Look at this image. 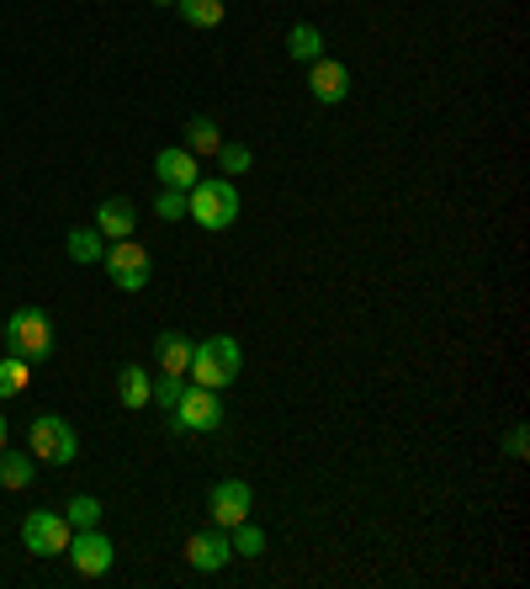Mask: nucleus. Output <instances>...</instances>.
Returning a JSON list of instances; mask_svg holds the SVG:
<instances>
[{"label": "nucleus", "mask_w": 530, "mask_h": 589, "mask_svg": "<svg viewBox=\"0 0 530 589\" xmlns=\"http://www.w3.org/2000/svg\"><path fill=\"white\" fill-rule=\"evenodd\" d=\"M118 398H122V409H144L149 398H154V383H149V372L144 367H122L118 372Z\"/></svg>", "instance_id": "2eb2a0df"}, {"label": "nucleus", "mask_w": 530, "mask_h": 589, "mask_svg": "<svg viewBox=\"0 0 530 589\" xmlns=\"http://www.w3.org/2000/svg\"><path fill=\"white\" fill-rule=\"evenodd\" d=\"M101 266H106V276L118 282L122 293H144L149 287V250L133 245V240H112L106 255H101Z\"/></svg>", "instance_id": "20e7f679"}, {"label": "nucleus", "mask_w": 530, "mask_h": 589, "mask_svg": "<svg viewBox=\"0 0 530 589\" xmlns=\"http://www.w3.org/2000/svg\"><path fill=\"white\" fill-rule=\"evenodd\" d=\"M249 505H255V494H249V484L244 478H223L213 489V520L228 531V526H239V520H249Z\"/></svg>", "instance_id": "9d476101"}, {"label": "nucleus", "mask_w": 530, "mask_h": 589, "mask_svg": "<svg viewBox=\"0 0 530 589\" xmlns=\"http://www.w3.org/2000/svg\"><path fill=\"white\" fill-rule=\"evenodd\" d=\"M27 383H32V362H22V356H6V362H0V398H17Z\"/></svg>", "instance_id": "412c9836"}, {"label": "nucleus", "mask_w": 530, "mask_h": 589, "mask_svg": "<svg viewBox=\"0 0 530 589\" xmlns=\"http://www.w3.org/2000/svg\"><path fill=\"white\" fill-rule=\"evenodd\" d=\"M160 6H175V0H160Z\"/></svg>", "instance_id": "c85d7f7f"}, {"label": "nucleus", "mask_w": 530, "mask_h": 589, "mask_svg": "<svg viewBox=\"0 0 530 589\" xmlns=\"http://www.w3.org/2000/svg\"><path fill=\"white\" fill-rule=\"evenodd\" d=\"M0 335H6V319H0Z\"/></svg>", "instance_id": "c756f323"}, {"label": "nucleus", "mask_w": 530, "mask_h": 589, "mask_svg": "<svg viewBox=\"0 0 530 589\" xmlns=\"http://www.w3.org/2000/svg\"><path fill=\"white\" fill-rule=\"evenodd\" d=\"M74 451H80V441H74L70 419H59V415L32 419V457H38V463L64 467V463H74Z\"/></svg>", "instance_id": "423d86ee"}, {"label": "nucleus", "mask_w": 530, "mask_h": 589, "mask_svg": "<svg viewBox=\"0 0 530 589\" xmlns=\"http://www.w3.org/2000/svg\"><path fill=\"white\" fill-rule=\"evenodd\" d=\"M228 531H234V552H244V558H261L265 552V531L261 526H249V520H239V526H228Z\"/></svg>", "instance_id": "5701e85b"}, {"label": "nucleus", "mask_w": 530, "mask_h": 589, "mask_svg": "<svg viewBox=\"0 0 530 589\" xmlns=\"http://www.w3.org/2000/svg\"><path fill=\"white\" fill-rule=\"evenodd\" d=\"M64 250L74 255V266H91V261H101V255H106V240H101L96 229H70Z\"/></svg>", "instance_id": "f3484780"}, {"label": "nucleus", "mask_w": 530, "mask_h": 589, "mask_svg": "<svg viewBox=\"0 0 530 589\" xmlns=\"http://www.w3.org/2000/svg\"><path fill=\"white\" fill-rule=\"evenodd\" d=\"M186 149H192V154H217V149H223V133H217L213 118H192V123H186Z\"/></svg>", "instance_id": "a211bd4d"}, {"label": "nucleus", "mask_w": 530, "mask_h": 589, "mask_svg": "<svg viewBox=\"0 0 530 589\" xmlns=\"http://www.w3.org/2000/svg\"><path fill=\"white\" fill-rule=\"evenodd\" d=\"M133 223L139 219H133V202H128V196H106L96 207V234L106 245H112V240H133Z\"/></svg>", "instance_id": "f8f14e48"}, {"label": "nucleus", "mask_w": 530, "mask_h": 589, "mask_svg": "<svg viewBox=\"0 0 530 589\" xmlns=\"http://www.w3.org/2000/svg\"><path fill=\"white\" fill-rule=\"evenodd\" d=\"M217 165H223L228 175H244V171H249V149H244V144H223V149H217Z\"/></svg>", "instance_id": "393cba45"}, {"label": "nucleus", "mask_w": 530, "mask_h": 589, "mask_svg": "<svg viewBox=\"0 0 530 589\" xmlns=\"http://www.w3.org/2000/svg\"><path fill=\"white\" fill-rule=\"evenodd\" d=\"M64 552H70V558H74V573H80V579H101V573L112 568V558H118V547H112V541L101 537L96 526H85V531H74V537H70V547H64Z\"/></svg>", "instance_id": "6e6552de"}, {"label": "nucleus", "mask_w": 530, "mask_h": 589, "mask_svg": "<svg viewBox=\"0 0 530 589\" xmlns=\"http://www.w3.org/2000/svg\"><path fill=\"white\" fill-rule=\"evenodd\" d=\"M74 526L64 516H53V510H32L22 520V541L32 558H64V547H70Z\"/></svg>", "instance_id": "39448f33"}, {"label": "nucleus", "mask_w": 530, "mask_h": 589, "mask_svg": "<svg viewBox=\"0 0 530 589\" xmlns=\"http://www.w3.org/2000/svg\"><path fill=\"white\" fill-rule=\"evenodd\" d=\"M308 85H314V101H324V106H335V101L350 97V74H345V64H335V59H314Z\"/></svg>", "instance_id": "ddd939ff"}, {"label": "nucleus", "mask_w": 530, "mask_h": 589, "mask_svg": "<svg viewBox=\"0 0 530 589\" xmlns=\"http://www.w3.org/2000/svg\"><path fill=\"white\" fill-rule=\"evenodd\" d=\"M154 213L160 219H186V192H170V186H160V202H154Z\"/></svg>", "instance_id": "a878e982"}, {"label": "nucleus", "mask_w": 530, "mask_h": 589, "mask_svg": "<svg viewBox=\"0 0 530 589\" xmlns=\"http://www.w3.org/2000/svg\"><path fill=\"white\" fill-rule=\"evenodd\" d=\"M175 11H181L192 27H217L228 6H223V0H175Z\"/></svg>", "instance_id": "aec40b11"}, {"label": "nucleus", "mask_w": 530, "mask_h": 589, "mask_svg": "<svg viewBox=\"0 0 530 589\" xmlns=\"http://www.w3.org/2000/svg\"><path fill=\"white\" fill-rule=\"evenodd\" d=\"M27 484H32V457L0 451V489H27Z\"/></svg>", "instance_id": "6ab92c4d"}, {"label": "nucleus", "mask_w": 530, "mask_h": 589, "mask_svg": "<svg viewBox=\"0 0 530 589\" xmlns=\"http://www.w3.org/2000/svg\"><path fill=\"white\" fill-rule=\"evenodd\" d=\"M170 419H175V430H217V425H223V398H217L213 388L186 383V393H181V404L170 409Z\"/></svg>", "instance_id": "0eeeda50"}, {"label": "nucleus", "mask_w": 530, "mask_h": 589, "mask_svg": "<svg viewBox=\"0 0 530 589\" xmlns=\"http://www.w3.org/2000/svg\"><path fill=\"white\" fill-rule=\"evenodd\" d=\"M0 451H6V415H0Z\"/></svg>", "instance_id": "cd10ccee"}, {"label": "nucleus", "mask_w": 530, "mask_h": 589, "mask_svg": "<svg viewBox=\"0 0 530 589\" xmlns=\"http://www.w3.org/2000/svg\"><path fill=\"white\" fill-rule=\"evenodd\" d=\"M154 175H160V186H170V192H192L196 181H202V160H196L192 149H160L154 154Z\"/></svg>", "instance_id": "1a4fd4ad"}, {"label": "nucleus", "mask_w": 530, "mask_h": 589, "mask_svg": "<svg viewBox=\"0 0 530 589\" xmlns=\"http://www.w3.org/2000/svg\"><path fill=\"white\" fill-rule=\"evenodd\" d=\"M181 393H186V377H165V372H160V383H154L160 409H175V404H181Z\"/></svg>", "instance_id": "b1692460"}, {"label": "nucleus", "mask_w": 530, "mask_h": 589, "mask_svg": "<svg viewBox=\"0 0 530 589\" xmlns=\"http://www.w3.org/2000/svg\"><path fill=\"white\" fill-rule=\"evenodd\" d=\"M186 219H196L202 229H228V223L239 219V192H234V181L228 175H213V181H196L192 192H186Z\"/></svg>", "instance_id": "f03ea898"}, {"label": "nucleus", "mask_w": 530, "mask_h": 589, "mask_svg": "<svg viewBox=\"0 0 530 589\" xmlns=\"http://www.w3.org/2000/svg\"><path fill=\"white\" fill-rule=\"evenodd\" d=\"M154 356H160V372H165V377H186V367H192V341H186L181 329H165V335L154 341Z\"/></svg>", "instance_id": "4468645a"}, {"label": "nucleus", "mask_w": 530, "mask_h": 589, "mask_svg": "<svg viewBox=\"0 0 530 589\" xmlns=\"http://www.w3.org/2000/svg\"><path fill=\"white\" fill-rule=\"evenodd\" d=\"M228 558H234V541L223 537V526H217V531H196V537L186 541V563L202 568V573L228 568Z\"/></svg>", "instance_id": "9b49d317"}, {"label": "nucleus", "mask_w": 530, "mask_h": 589, "mask_svg": "<svg viewBox=\"0 0 530 589\" xmlns=\"http://www.w3.org/2000/svg\"><path fill=\"white\" fill-rule=\"evenodd\" d=\"M64 520H70L74 531L96 526V520H101V499H96V494H74V499H70V510H64Z\"/></svg>", "instance_id": "4be33fe9"}, {"label": "nucleus", "mask_w": 530, "mask_h": 589, "mask_svg": "<svg viewBox=\"0 0 530 589\" xmlns=\"http://www.w3.org/2000/svg\"><path fill=\"white\" fill-rule=\"evenodd\" d=\"M6 341L11 351L22 356V362H49L53 356V324L43 308H17L11 319H6Z\"/></svg>", "instance_id": "7ed1b4c3"}, {"label": "nucleus", "mask_w": 530, "mask_h": 589, "mask_svg": "<svg viewBox=\"0 0 530 589\" xmlns=\"http://www.w3.org/2000/svg\"><path fill=\"white\" fill-rule=\"evenodd\" d=\"M509 457H514V463H526V425H514V430H509Z\"/></svg>", "instance_id": "bb28decb"}, {"label": "nucleus", "mask_w": 530, "mask_h": 589, "mask_svg": "<svg viewBox=\"0 0 530 589\" xmlns=\"http://www.w3.org/2000/svg\"><path fill=\"white\" fill-rule=\"evenodd\" d=\"M239 367H244L239 341H234V335H213V341L192 345V367H186V377H192L196 388L223 393L234 377H239Z\"/></svg>", "instance_id": "f257e3e1"}, {"label": "nucleus", "mask_w": 530, "mask_h": 589, "mask_svg": "<svg viewBox=\"0 0 530 589\" xmlns=\"http://www.w3.org/2000/svg\"><path fill=\"white\" fill-rule=\"evenodd\" d=\"M287 53H292V59H303V64L324 59V32H318L314 22H297V27L287 32Z\"/></svg>", "instance_id": "dca6fc26"}]
</instances>
